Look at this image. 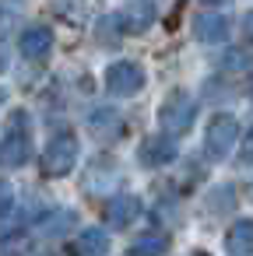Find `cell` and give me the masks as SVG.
I'll use <instances>...</instances> for the list:
<instances>
[{
    "label": "cell",
    "instance_id": "5bb4252c",
    "mask_svg": "<svg viewBox=\"0 0 253 256\" xmlns=\"http://www.w3.org/2000/svg\"><path fill=\"white\" fill-rule=\"evenodd\" d=\"M169 252V235L165 232H148L130 246V256H165Z\"/></svg>",
    "mask_w": 253,
    "mask_h": 256
},
{
    "label": "cell",
    "instance_id": "52a82bcc",
    "mask_svg": "<svg viewBox=\"0 0 253 256\" xmlns=\"http://www.w3.org/2000/svg\"><path fill=\"white\" fill-rule=\"evenodd\" d=\"M18 50H22L25 60H46V56L53 53V32H50L46 25H32V28L22 32Z\"/></svg>",
    "mask_w": 253,
    "mask_h": 256
},
{
    "label": "cell",
    "instance_id": "277c9868",
    "mask_svg": "<svg viewBox=\"0 0 253 256\" xmlns=\"http://www.w3.org/2000/svg\"><path fill=\"white\" fill-rule=\"evenodd\" d=\"M239 140V123L232 120V116H225V112H218L211 123H207V137H204V151H207V158H214V162H221V158H228L232 154V144Z\"/></svg>",
    "mask_w": 253,
    "mask_h": 256
},
{
    "label": "cell",
    "instance_id": "ffe728a7",
    "mask_svg": "<svg viewBox=\"0 0 253 256\" xmlns=\"http://www.w3.org/2000/svg\"><path fill=\"white\" fill-rule=\"evenodd\" d=\"M4 102H8V92H4V88H0V106H4Z\"/></svg>",
    "mask_w": 253,
    "mask_h": 256
},
{
    "label": "cell",
    "instance_id": "7c38bea8",
    "mask_svg": "<svg viewBox=\"0 0 253 256\" xmlns=\"http://www.w3.org/2000/svg\"><path fill=\"white\" fill-rule=\"evenodd\" d=\"M193 36H197L200 42H207V46L225 42V36H228V18H225V14H218V11H207V14H200V18H197Z\"/></svg>",
    "mask_w": 253,
    "mask_h": 256
},
{
    "label": "cell",
    "instance_id": "7402d4cb",
    "mask_svg": "<svg viewBox=\"0 0 253 256\" xmlns=\"http://www.w3.org/2000/svg\"><path fill=\"white\" fill-rule=\"evenodd\" d=\"M190 256H211V252H190Z\"/></svg>",
    "mask_w": 253,
    "mask_h": 256
},
{
    "label": "cell",
    "instance_id": "e0dca14e",
    "mask_svg": "<svg viewBox=\"0 0 253 256\" xmlns=\"http://www.w3.org/2000/svg\"><path fill=\"white\" fill-rule=\"evenodd\" d=\"M239 158H242L246 165H253V130L242 137V144H239Z\"/></svg>",
    "mask_w": 253,
    "mask_h": 256
},
{
    "label": "cell",
    "instance_id": "7a4b0ae2",
    "mask_svg": "<svg viewBox=\"0 0 253 256\" xmlns=\"http://www.w3.org/2000/svg\"><path fill=\"white\" fill-rule=\"evenodd\" d=\"M74 165H78V137H74L71 130L53 134V137H50V144H46V151H43V158H39L43 176L60 179V176H67Z\"/></svg>",
    "mask_w": 253,
    "mask_h": 256
},
{
    "label": "cell",
    "instance_id": "30bf717a",
    "mask_svg": "<svg viewBox=\"0 0 253 256\" xmlns=\"http://www.w3.org/2000/svg\"><path fill=\"white\" fill-rule=\"evenodd\" d=\"M176 158V140L172 137H148L141 148H137V162L148 165V168H162Z\"/></svg>",
    "mask_w": 253,
    "mask_h": 256
},
{
    "label": "cell",
    "instance_id": "6da1fadb",
    "mask_svg": "<svg viewBox=\"0 0 253 256\" xmlns=\"http://www.w3.org/2000/svg\"><path fill=\"white\" fill-rule=\"evenodd\" d=\"M32 154V126H29V112L18 109L8 120V130L0 137V168H22Z\"/></svg>",
    "mask_w": 253,
    "mask_h": 256
},
{
    "label": "cell",
    "instance_id": "44dd1931",
    "mask_svg": "<svg viewBox=\"0 0 253 256\" xmlns=\"http://www.w3.org/2000/svg\"><path fill=\"white\" fill-rule=\"evenodd\" d=\"M246 193H249V200H253V182H249V186H246Z\"/></svg>",
    "mask_w": 253,
    "mask_h": 256
},
{
    "label": "cell",
    "instance_id": "9a60e30c",
    "mask_svg": "<svg viewBox=\"0 0 253 256\" xmlns=\"http://www.w3.org/2000/svg\"><path fill=\"white\" fill-rule=\"evenodd\" d=\"M71 221H74V214H71V210H60L53 221H43L39 228H43V235H60V232H64L60 224H71Z\"/></svg>",
    "mask_w": 253,
    "mask_h": 256
},
{
    "label": "cell",
    "instance_id": "ac0fdd59",
    "mask_svg": "<svg viewBox=\"0 0 253 256\" xmlns=\"http://www.w3.org/2000/svg\"><path fill=\"white\" fill-rule=\"evenodd\" d=\"M242 32H246V39H253V11L242 18Z\"/></svg>",
    "mask_w": 253,
    "mask_h": 256
},
{
    "label": "cell",
    "instance_id": "8992f818",
    "mask_svg": "<svg viewBox=\"0 0 253 256\" xmlns=\"http://www.w3.org/2000/svg\"><path fill=\"white\" fill-rule=\"evenodd\" d=\"M88 130H92L95 140L109 144V140H116L123 134V116L116 109H109V106H99V109L88 112Z\"/></svg>",
    "mask_w": 253,
    "mask_h": 256
},
{
    "label": "cell",
    "instance_id": "5b68a950",
    "mask_svg": "<svg viewBox=\"0 0 253 256\" xmlns=\"http://www.w3.org/2000/svg\"><path fill=\"white\" fill-rule=\"evenodd\" d=\"M106 88H109L113 95H120V98L137 95V92L144 88V70H141V64H134V60H116V64H109V70H106Z\"/></svg>",
    "mask_w": 253,
    "mask_h": 256
},
{
    "label": "cell",
    "instance_id": "9c48e42d",
    "mask_svg": "<svg viewBox=\"0 0 253 256\" xmlns=\"http://www.w3.org/2000/svg\"><path fill=\"white\" fill-rule=\"evenodd\" d=\"M151 22H155V8L148 4V0H134V4H127V8L116 14V25H120L127 36H141V32H148Z\"/></svg>",
    "mask_w": 253,
    "mask_h": 256
},
{
    "label": "cell",
    "instance_id": "d6986e66",
    "mask_svg": "<svg viewBox=\"0 0 253 256\" xmlns=\"http://www.w3.org/2000/svg\"><path fill=\"white\" fill-rule=\"evenodd\" d=\"M4 70H8V46L0 42V74H4Z\"/></svg>",
    "mask_w": 253,
    "mask_h": 256
},
{
    "label": "cell",
    "instance_id": "8fae6325",
    "mask_svg": "<svg viewBox=\"0 0 253 256\" xmlns=\"http://www.w3.org/2000/svg\"><path fill=\"white\" fill-rule=\"evenodd\" d=\"M137 214H141V200L134 193H120L106 204V224L109 228H127L137 221Z\"/></svg>",
    "mask_w": 253,
    "mask_h": 256
},
{
    "label": "cell",
    "instance_id": "ba28073f",
    "mask_svg": "<svg viewBox=\"0 0 253 256\" xmlns=\"http://www.w3.org/2000/svg\"><path fill=\"white\" fill-rule=\"evenodd\" d=\"M71 256H106L109 252V232L106 228H85L67 242Z\"/></svg>",
    "mask_w": 253,
    "mask_h": 256
},
{
    "label": "cell",
    "instance_id": "4fadbf2b",
    "mask_svg": "<svg viewBox=\"0 0 253 256\" xmlns=\"http://www.w3.org/2000/svg\"><path fill=\"white\" fill-rule=\"evenodd\" d=\"M225 249L232 256H253V218H239L228 235H225Z\"/></svg>",
    "mask_w": 253,
    "mask_h": 256
},
{
    "label": "cell",
    "instance_id": "2e32d148",
    "mask_svg": "<svg viewBox=\"0 0 253 256\" xmlns=\"http://www.w3.org/2000/svg\"><path fill=\"white\" fill-rule=\"evenodd\" d=\"M11 204H15V190H11L8 179H0V214L11 210Z\"/></svg>",
    "mask_w": 253,
    "mask_h": 256
},
{
    "label": "cell",
    "instance_id": "3957f363",
    "mask_svg": "<svg viewBox=\"0 0 253 256\" xmlns=\"http://www.w3.org/2000/svg\"><path fill=\"white\" fill-rule=\"evenodd\" d=\"M193 120H197V102L186 95V92H172L165 102H162V109H158V123H162V134L165 137H183L190 126H193Z\"/></svg>",
    "mask_w": 253,
    "mask_h": 256
}]
</instances>
